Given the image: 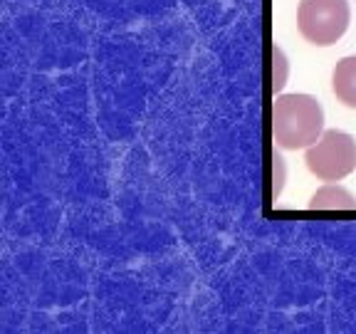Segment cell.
<instances>
[{
  "instance_id": "6da1fadb",
  "label": "cell",
  "mask_w": 356,
  "mask_h": 334,
  "mask_svg": "<svg viewBox=\"0 0 356 334\" xmlns=\"http://www.w3.org/2000/svg\"><path fill=\"white\" fill-rule=\"evenodd\" d=\"M324 134V109L309 95H280L273 104V136L280 149H309Z\"/></svg>"
},
{
  "instance_id": "7a4b0ae2",
  "label": "cell",
  "mask_w": 356,
  "mask_h": 334,
  "mask_svg": "<svg viewBox=\"0 0 356 334\" xmlns=\"http://www.w3.org/2000/svg\"><path fill=\"white\" fill-rule=\"evenodd\" d=\"M297 28L307 42L329 47L349 28L346 0H302L297 8Z\"/></svg>"
},
{
  "instance_id": "3957f363",
  "label": "cell",
  "mask_w": 356,
  "mask_h": 334,
  "mask_svg": "<svg viewBox=\"0 0 356 334\" xmlns=\"http://www.w3.org/2000/svg\"><path fill=\"white\" fill-rule=\"evenodd\" d=\"M305 161L319 181H341L356 168V141L346 132L329 129L307 149Z\"/></svg>"
},
{
  "instance_id": "277c9868",
  "label": "cell",
  "mask_w": 356,
  "mask_h": 334,
  "mask_svg": "<svg viewBox=\"0 0 356 334\" xmlns=\"http://www.w3.org/2000/svg\"><path fill=\"white\" fill-rule=\"evenodd\" d=\"M332 87L341 104L356 109V55L337 62L332 74Z\"/></svg>"
},
{
  "instance_id": "5b68a950",
  "label": "cell",
  "mask_w": 356,
  "mask_h": 334,
  "mask_svg": "<svg viewBox=\"0 0 356 334\" xmlns=\"http://www.w3.org/2000/svg\"><path fill=\"white\" fill-rule=\"evenodd\" d=\"M312 211H356V198L341 186L327 184L312 196Z\"/></svg>"
},
{
  "instance_id": "8992f818",
  "label": "cell",
  "mask_w": 356,
  "mask_h": 334,
  "mask_svg": "<svg viewBox=\"0 0 356 334\" xmlns=\"http://www.w3.org/2000/svg\"><path fill=\"white\" fill-rule=\"evenodd\" d=\"M287 74H289V62L284 57V52L280 47H273V92H282V87L287 84Z\"/></svg>"
},
{
  "instance_id": "52a82bcc",
  "label": "cell",
  "mask_w": 356,
  "mask_h": 334,
  "mask_svg": "<svg viewBox=\"0 0 356 334\" xmlns=\"http://www.w3.org/2000/svg\"><path fill=\"white\" fill-rule=\"evenodd\" d=\"M282 186H284V159L280 154H275V189H273V193L280 196Z\"/></svg>"
}]
</instances>
